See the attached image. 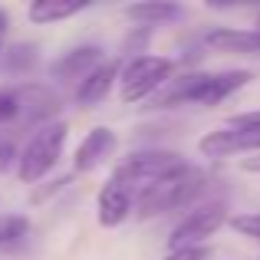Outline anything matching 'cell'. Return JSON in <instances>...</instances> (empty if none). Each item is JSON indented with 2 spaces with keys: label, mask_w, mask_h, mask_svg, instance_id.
<instances>
[{
  "label": "cell",
  "mask_w": 260,
  "mask_h": 260,
  "mask_svg": "<svg viewBox=\"0 0 260 260\" xmlns=\"http://www.w3.org/2000/svg\"><path fill=\"white\" fill-rule=\"evenodd\" d=\"M244 172H254V175H260V158H247V161H244Z\"/></svg>",
  "instance_id": "obj_22"
},
{
  "label": "cell",
  "mask_w": 260,
  "mask_h": 260,
  "mask_svg": "<svg viewBox=\"0 0 260 260\" xmlns=\"http://www.w3.org/2000/svg\"><path fill=\"white\" fill-rule=\"evenodd\" d=\"M228 128H241V132H260V112H237L228 119Z\"/></svg>",
  "instance_id": "obj_18"
},
{
  "label": "cell",
  "mask_w": 260,
  "mask_h": 260,
  "mask_svg": "<svg viewBox=\"0 0 260 260\" xmlns=\"http://www.w3.org/2000/svg\"><path fill=\"white\" fill-rule=\"evenodd\" d=\"M132 211H135V198H132L128 188L109 181L106 188L99 191V224L102 228H119Z\"/></svg>",
  "instance_id": "obj_11"
},
{
  "label": "cell",
  "mask_w": 260,
  "mask_h": 260,
  "mask_svg": "<svg viewBox=\"0 0 260 260\" xmlns=\"http://www.w3.org/2000/svg\"><path fill=\"white\" fill-rule=\"evenodd\" d=\"M30 221L23 214H0V244H17L26 237Z\"/></svg>",
  "instance_id": "obj_16"
},
{
  "label": "cell",
  "mask_w": 260,
  "mask_h": 260,
  "mask_svg": "<svg viewBox=\"0 0 260 260\" xmlns=\"http://www.w3.org/2000/svg\"><path fill=\"white\" fill-rule=\"evenodd\" d=\"M257 26H260V17H257Z\"/></svg>",
  "instance_id": "obj_24"
},
{
  "label": "cell",
  "mask_w": 260,
  "mask_h": 260,
  "mask_svg": "<svg viewBox=\"0 0 260 260\" xmlns=\"http://www.w3.org/2000/svg\"><path fill=\"white\" fill-rule=\"evenodd\" d=\"M250 83L247 70H228V73H201V83L194 92V106H217L224 102L231 92L244 89Z\"/></svg>",
  "instance_id": "obj_7"
},
{
  "label": "cell",
  "mask_w": 260,
  "mask_h": 260,
  "mask_svg": "<svg viewBox=\"0 0 260 260\" xmlns=\"http://www.w3.org/2000/svg\"><path fill=\"white\" fill-rule=\"evenodd\" d=\"M119 76H122L119 59H106V63H99L83 79V83L76 86V102H79V106H86V109L99 106V102L112 92V86H115V79H119Z\"/></svg>",
  "instance_id": "obj_9"
},
{
  "label": "cell",
  "mask_w": 260,
  "mask_h": 260,
  "mask_svg": "<svg viewBox=\"0 0 260 260\" xmlns=\"http://www.w3.org/2000/svg\"><path fill=\"white\" fill-rule=\"evenodd\" d=\"M204 181H208L204 172L184 168L181 175L168 178V181L142 188L139 194H135V217H139V221H148V217H155V214H168V211L184 208V204H191L204 191Z\"/></svg>",
  "instance_id": "obj_1"
},
{
  "label": "cell",
  "mask_w": 260,
  "mask_h": 260,
  "mask_svg": "<svg viewBox=\"0 0 260 260\" xmlns=\"http://www.w3.org/2000/svg\"><path fill=\"white\" fill-rule=\"evenodd\" d=\"M208 257V247H184V250H172L165 260H204Z\"/></svg>",
  "instance_id": "obj_21"
},
{
  "label": "cell",
  "mask_w": 260,
  "mask_h": 260,
  "mask_svg": "<svg viewBox=\"0 0 260 260\" xmlns=\"http://www.w3.org/2000/svg\"><path fill=\"white\" fill-rule=\"evenodd\" d=\"M224 224H228V204L224 201H211V204H204V208L191 211V214L172 231L168 244H172V250L204 247V241H208L211 234H217Z\"/></svg>",
  "instance_id": "obj_5"
},
{
  "label": "cell",
  "mask_w": 260,
  "mask_h": 260,
  "mask_svg": "<svg viewBox=\"0 0 260 260\" xmlns=\"http://www.w3.org/2000/svg\"><path fill=\"white\" fill-rule=\"evenodd\" d=\"M66 135H70V125L66 122H50V125H40L37 132L30 135V142L23 145L17 161V178L23 184H37L40 178H46L53 172V165L59 161L66 145Z\"/></svg>",
  "instance_id": "obj_3"
},
{
  "label": "cell",
  "mask_w": 260,
  "mask_h": 260,
  "mask_svg": "<svg viewBox=\"0 0 260 260\" xmlns=\"http://www.w3.org/2000/svg\"><path fill=\"white\" fill-rule=\"evenodd\" d=\"M115 145H119V139H115L112 128H106V125L92 128V132L79 142L76 158H73V168H76V172H92V168H99L102 161L115 152Z\"/></svg>",
  "instance_id": "obj_8"
},
{
  "label": "cell",
  "mask_w": 260,
  "mask_h": 260,
  "mask_svg": "<svg viewBox=\"0 0 260 260\" xmlns=\"http://www.w3.org/2000/svg\"><path fill=\"white\" fill-rule=\"evenodd\" d=\"M86 7H89V0H33L26 17H30V23H56V20L76 17Z\"/></svg>",
  "instance_id": "obj_15"
},
{
  "label": "cell",
  "mask_w": 260,
  "mask_h": 260,
  "mask_svg": "<svg viewBox=\"0 0 260 260\" xmlns=\"http://www.w3.org/2000/svg\"><path fill=\"white\" fill-rule=\"evenodd\" d=\"M13 161H20L17 148H13L10 142H0V175H4V172H10V168H13Z\"/></svg>",
  "instance_id": "obj_20"
},
{
  "label": "cell",
  "mask_w": 260,
  "mask_h": 260,
  "mask_svg": "<svg viewBox=\"0 0 260 260\" xmlns=\"http://www.w3.org/2000/svg\"><path fill=\"white\" fill-rule=\"evenodd\" d=\"M181 7L168 4V0H145V4H128L125 7V17L135 20L142 26H161V23H172V20L181 17Z\"/></svg>",
  "instance_id": "obj_14"
},
{
  "label": "cell",
  "mask_w": 260,
  "mask_h": 260,
  "mask_svg": "<svg viewBox=\"0 0 260 260\" xmlns=\"http://www.w3.org/2000/svg\"><path fill=\"white\" fill-rule=\"evenodd\" d=\"M17 102H20V112H26V119L43 122V125H50L53 115L59 112V99L46 86H26L23 92H17Z\"/></svg>",
  "instance_id": "obj_13"
},
{
  "label": "cell",
  "mask_w": 260,
  "mask_h": 260,
  "mask_svg": "<svg viewBox=\"0 0 260 260\" xmlns=\"http://www.w3.org/2000/svg\"><path fill=\"white\" fill-rule=\"evenodd\" d=\"M198 152L204 158H231L244 152H260V132H241V128H214L198 139Z\"/></svg>",
  "instance_id": "obj_6"
},
{
  "label": "cell",
  "mask_w": 260,
  "mask_h": 260,
  "mask_svg": "<svg viewBox=\"0 0 260 260\" xmlns=\"http://www.w3.org/2000/svg\"><path fill=\"white\" fill-rule=\"evenodd\" d=\"M231 228L241 231L244 237L260 241V211H257V214H237V217H231Z\"/></svg>",
  "instance_id": "obj_17"
},
{
  "label": "cell",
  "mask_w": 260,
  "mask_h": 260,
  "mask_svg": "<svg viewBox=\"0 0 260 260\" xmlns=\"http://www.w3.org/2000/svg\"><path fill=\"white\" fill-rule=\"evenodd\" d=\"M99 53H102L99 46H79V50H70L63 59L53 63V76H56L59 83H83L89 73L102 63Z\"/></svg>",
  "instance_id": "obj_12"
},
{
  "label": "cell",
  "mask_w": 260,
  "mask_h": 260,
  "mask_svg": "<svg viewBox=\"0 0 260 260\" xmlns=\"http://www.w3.org/2000/svg\"><path fill=\"white\" fill-rule=\"evenodd\" d=\"M184 168V158L178 152H165V148H145V152H132L128 158H122L112 172V181L122 184V188H152L158 181H168V178L181 175Z\"/></svg>",
  "instance_id": "obj_2"
},
{
  "label": "cell",
  "mask_w": 260,
  "mask_h": 260,
  "mask_svg": "<svg viewBox=\"0 0 260 260\" xmlns=\"http://www.w3.org/2000/svg\"><path fill=\"white\" fill-rule=\"evenodd\" d=\"M4 30H7V13L0 10V37H4Z\"/></svg>",
  "instance_id": "obj_23"
},
{
  "label": "cell",
  "mask_w": 260,
  "mask_h": 260,
  "mask_svg": "<svg viewBox=\"0 0 260 260\" xmlns=\"http://www.w3.org/2000/svg\"><path fill=\"white\" fill-rule=\"evenodd\" d=\"M20 115V102H17V92H4L0 89V122H10Z\"/></svg>",
  "instance_id": "obj_19"
},
{
  "label": "cell",
  "mask_w": 260,
  "mask_h": 260,
  "mask_svg": "<svg viewBox=\"0 0 260 260\" xmlns=\"http://www.w3.org/2000/svg\"><path fill=\"white\" fill-rule=\"evenodd\" d=\"M175 63L168 56H135L125 63L119 76V95L122 102H142L152 92H161L172 83Z\"/></svg>",
  "instance_id": "obj_4"
},
{
  "label": "cell",
  "mask_w": 260,
  "mask_h": 260,
  "mask_svg": "<svg viewBox=\"0 0 260 260\" xmlns=\"http://www.w3.org/2000/svg\"><path fill=\"white\" fill-rule=\"evenodd\" d=\"M204 43L217 53H241V56H257L260 53V26L254 30H234V26H217L204 37Z\"/></svg>",
  "instance_id": "obj_10"
}]
</instances>
